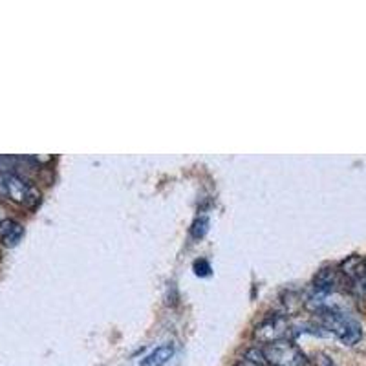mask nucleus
I'll list each match as a JSON object with an SVG mask.
<instances>
[{"mask_svg": "<svg viewBox=\"0 0 366 366\" xmlns=\"http://www.w3.org/2000/svg\"><path fill=\"white\" fill-rule=\"evenodd\" d=\"M22 234H24V227H22L17 220L4 218V220L0 222V242H2L4 246H17L19 242H21Z\"/></svg>", "mask_w": 366, "mask_h": 366, "instance_id": "obj_5", "label": "nucleus"}, {"mask_svg": "<svg viewBox=\"0 0 366 366\" xmlns=\"http://www.w3.org/2000/svg\"><path fill=\"white\" fill-rule=\"evenodd\" d=\"M4 220V211H2V207H0V222Z\"/></svg>", "mask_w": 366, "mask_h": 366, "instance_id": "obj_12", "label": "nucleus"}, {"mask_svg": "<svg viewBox=\"0 0 366 366\" xmlns=\"http://www.w3.org/2000/svg\"><path fill=\"white\" fill-rule=\"evenodd\" d=\"M174 355V346L172 345H162L154 348L147 357L142 359V366H165L171 361Z\"/></svg>", "mask_w": 366, "mask_h": 366, "instance_id": "obj_6", "label": "nucleus"}, {"mask_svg": "<svg viewBox=\"0 0 366 366\" xmlns=\"http://www.w3.org/2000/svg\"><path fill=\"white\" fill-rule=\"evenodd\" d=\"M21 159L15 158V156H0V174H8L13 172V169L19 165Z\"/></svg>", "mask_w": 366, "mask_h": 366, "instance_id": "obj_7", "label": "nucleus"}, {"mask_svg": "<svg viewBox=\"0 0 366 366\" xmlns=\"http://www.w3.org/2000/svg\"><path fill=\"white\" fill-rule=\"evenodd\" d=\"M317 319H319V326L328 335H335L341 342L346 346H354L361 341L362 330L361 325L354 317H350L339 308H320L317 310Z\"/></svg>", "mask_w": 366, "mask_h": 366, "instance_id": "obj_1", "label": "nucleus"}, {"mask_svg": "<svg viewBox=\"0 0 366 366\" xmlns=\"http://www.w3.org/2000/svg\"><path fill=\"white\" fill-rule=\"evenodd\" d=\"M290 335H292V326L284 315L266 317L254 330V339L262 345L284 341V339H290Z\"/></svg>", "mask_w": 366, "mask_h": 366, "instance_id": "obj_4", "label": "nucleus"}, {"mask_svg": "<svg viewBox=\"0 0 366 366\" xmlns=\"http://www.w3.org/2000/svg\"><path fill=\"white\" fill-rule=\"evenodd\" d=\"M264 355V361L267 366H306L308 357L302 350L290 339L284 341L269 342V345L260 346Z\"/></svg>", "mask_w": 366, "mask_h": 366, "instance_id": "obj_3", "label": "nucleus"}, {"mask_svg": "<svg viewBox=\"0 0 366 366\" xmlns=\"http://www.w3.org/2000/svg\"><path fill=\"white\" fill-rule=\"evenodd\" d=\"M308 361L312 362L313 366H335V362H333L328 355L322 354V352H317V354H313L312 357H308Z\"/></svg>", "mask_w": 366, "mask_h": 366, "instance_id": "obj_9", "label": "nucleus"}, {"mask_svg": "<svg viewBox=\"0 0 366 366\" xmlns=\"http://www.w3.org/2000/svg\"><path fill=\"white\" fill-rule=\"evenodd\" d=\"M194 271H196V274H202V277H205V274L211 273V266H209L207 260H196Z\"/></svg>", "mask_w": 366, "mask_h": 366, "instance_id": "obj_10", "label": "nucleus"}, {"mask_svg": "<svg viewBox=\"0 0 366 366\" xmlns=\"http://www.w3.org/2000/svg\"><path fill=\"white\" fill-rule=\"evenodd\" d=\"M237 366H262V365H254V362H249V361H246V359H244V361L238 362Z\"/></svg>", "mask_w": 366, "mask_h": 366, "instance_id": "obj_11", "label": "nucleus"}, {"mask_svg": "<svg viewBox=\"0 0 366 366\" xmlns=\"http://www.w3.org/2000/svg\"><path fill=\"white\" fill-rule=\"evenodd\" d=\"M0 196L28 209H34L41 202V192L15 172L0 174Z\"/></svg>", "mask_w": 366, "mask_h": 366, "instance_id": "obj_2", "label": "nucleus"}, {"mask_svg": "<svg viewBox=\"0 0 366 366\" xmlns=\"http://www.w3.org/2000/svg\"><path fill=\"white\" fill-rule=\"evenodd\" d=\"M207 227H209V220L205 217L198 218V220L192 224V237L194 238H202L205 233H207Z\"/></svg>", "mask_w": 366, "mask_h": 366, "instance_id": "obj_8", "label": "nucleus"}, {"mask_svg": "<svg viewBox=\"0 0 366 366\" xmlns=\"http://www.w3.org/2000/svg\"><path fill=\"white\" fill-rule=\"evenodd\" d=\"M365 264H366V260H365Z\"/></svg>", "mask_w": 366, "mask_h": 366, "instance_id": "obj_13", "label": "nucleus"}]
</instances>
